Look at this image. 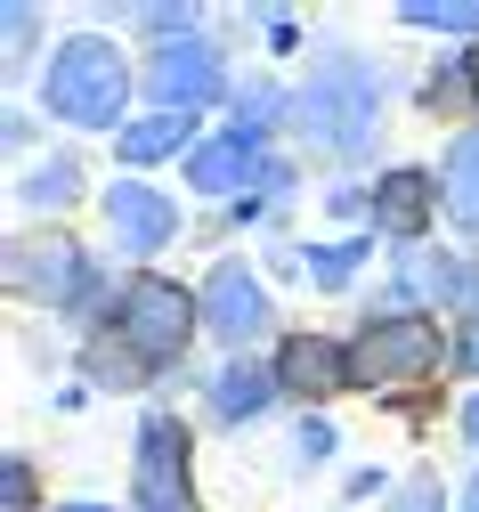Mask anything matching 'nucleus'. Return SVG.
<instances>
[{
  "instance_id": "obj_1",
  "label": "nucleus",
  "mask_w": 479,
  "mask_h": 512,
  "mask_svg": "<svg viewBox=\"0 0 479 512\" xmlns=\"http://www.w3.org/2000/svg\"><path fill=\"white\" fill-rule=\"evenodd\" d=\"M130 98V66H122V49L98 41V33H74L57 57H49V82H41V106L57 122H82V131H106V122L122 114Z\"/></svg>"
},
{
  "instance_id": "obj_2",
  "label": "nucleus",
  "mask_w": 479,
  "mask_h": 512,
  "mask_svg": "<svg viewBox=\"0 0 479 512\" xmlns=\"http://www.w3.org/2000/svg\"><path fill=\"white\" fill-rule=\"evenodd\" d=\"M293 114H301V131H309V139H325V147L350 155V147L374 139V74L358 66V57H325L317 82L301 90Z\"/></svg>"
},
{
  "instance_id": "obj_3",
  "label": "nucleus",
  "mask_w": 479,
  "mask_h": 512,
  "mask_svg": "<svg viewBox=\"0 0 479 512\" xmlns=\"http://www.w3.org/2000/svg\"><path fill=\"white\" fill-rule=\"evenodd\" d=\"M439 366V326L415 309H390L350 342V382H415Z\"/></svg>"
},
{
  "instance_id": "obj_4",
  "label": "nucleus",
  "mask_w": 479,
  "mask_h": 512,
  "mask_svg": "<svg viewBox=\"0 0 479 512\" xmlns=\"http://www.w3.org/2000/svg\"><path fill=\"white\" fill-rule=\"evenodd\" d=\"M195 317H203L195 293H179L171 277H139L130 301H122V342L139 358H179V342L195 334Z\"/></svg>"
},
{
  "instance_id": "obj_5",
  "label": "nucleus",
  "mask_w": 479,
  "mask_h": 512,
  "mask_svg": "<svg viewBox=\"0 0 479 512\" xmlns=\"http://www.w3.org/2000/svg\"><path fill=\"white\" fill-rule=\"evenodd\" d=\"M147 90L163 98V114H195V106H212V98L228 90V66H220V49H212V41L179 33V41H163V49H155Z\"/></svg>"
},
{
  "instance_id": "obj_6",
  "label": "nucleus",
  "mask_w": 479,
  "mask_h": 512,
  "mask_svg": "<svg viewBox=\"0 0 479 512\" xmlns=\"http://www.w3.org/2000/svg\"><path fill=\"white\" fill-rule=\"evenodd\" d=\"M195 488H187V431L171 415H147L139 423V512H187Z\"/></svg>"
},
{
  "instance_id": "obj_7",
  "label": "nucleus",
  "mask_w": 479,
  "mask_h": 512,
  "mask_svg": "<svg viewBox=\"0 0 479 512\" xmlns=\"http://www.w3.org/2000/svg\"><path fill=\"white\" fill-rule=\"evenodd\" d=\"M106 228H114L122 252H163L179 236V212H171V196H155L147 179H114L106 187Z\"/></svg>"
},
{
  "instance_id": "obj_8",
  "label": "nucleus",
  "mask_w": 479,
  "mask_h": 512,
  "mask_svg": "<svg viewBox=\"0 0 479 512\" xmlns=\"http://www.w3.org/2000/svg\"><path fill=\"white\" fill-rule=\"evenodd\" d=\"M203 326H212L220 342H252V334L268 326L260 277H252V269H236V261H220V269H212V285H203Z\"/></svg>"
},
{
  "instance_id": "obj_9",
  "label": "nucleus",
  "mask_w": 479,
  "mask_h": 512,
  "mask_svg": "<svg viewBox=\"0 0 479 512\" xmlns=\"http://www.w3.org/2000/svg\"><path fill=\"white\" fill-rule=\"evenodd\" d=\"M187 179L203 187V196H236V187H277L285 171L268 163L252 139H220V147H195L187 155Z\"/></svg>"
},
{
  "instance_id": "obj_10",
  "label": "nucleus",
  "mask_w": 479,
  "mask_h": 512,
  "mask_svg": "<svg viewBox=\"0 0 479 512\" xmlns=\"http://www.w3.org/2000/svg\"><path fill=\"white\" fill-rule=\"evenodd\" d=\"M374 228L398 236V244H415L431 228V171H390L374 187Z\"/></svg>"
},
{
  "instance_id": "obj_11",
  "label": "nucleus",
  "mask_w": 479,
  "mask_h": 512,
  "mask_svg": "<svg viewBox=\"0 0 479 512\" xmlns=\"http://www.w3.org/2000/svg\"><path fill=\"white\" fill-rule=\"evenodd\" d=\"M277 382H293V391H333V382H350V350H333L317 334H293L285 358H277Z\"/></svg>"
},
{
  "instance_id": "obj_12",
  "label": "nucleus",
  "mask_w": 479,
  "mask_h": 512,
  "mask_svg": "<svg viewBox=\"0 0 479 512\" xmlns=\"http://www.w3.org/2000/svg\"><path fill=\"white\" fill-rule=\"evenodd\" d=\"M439 204H447V220H455V228H471V236H479V131H463V139L447 147Z\"/></svg>"
},
{
  "instance_id": "obj_13",
  "label": "nucleus",
  "mask_w": 479,
  "mask_h": 512,
  "mask_svg": "<svg viewBox=\"0 0 479 512\" xmlns=\"http://www.w3.org/2000/svg\"><path fill=\"white\" fill-rule=\"evenodd\" d=\"M195 139V114H147V122H122V163H163Z\"/></svg>"
},
{
  "instance_id": "obj_14",
  "label": "nucleus",
  "mask_w": 479,
  "mask_h": 512,
  "mask_svg": "<svg viewBox=\"0 0 479 512\" xmlns=\"http://www.w3.org/2000/svg\"><path fill=\"white\" fill-rule=\"evenodd\" d=\"M268 391H277V374H268V366H244V358L212 374V407H220L228 423H244V415H260V407H268Z\"/></svg>"
},
{
  "instance_id": "obj_15",
  "label": "nucleus",
  "mask_w": 479,
  "mask_h": 512,
  "mask_svg": "<svg viewBox=\"0 0 479 512\" xmlns=\"http://www.w3.org/2000/svg\"><path fill=\"white\" fill-rule=\"evenodd\" d=\"M82 285V261H74V244H41V269H33V293H41V309H57L65 293Z\"/></svg>"
},
{
  "instance_id": "obj_16",
  "label": "nucleus",
  "mask_w": 479,
  "mask_h": 512,
  "mask_svg": "<svg viewBox=\"0 0 479 512\" xmlns=\"http://www.w3.org/2000/svg\"><path fill=\"white\" fill-rule=\"evenodd\" d=\"M398 17L406 25H431V33H479V0H406Z\"/></svg>"
},
{
  "instance_id": "obj_17",
  "label": "nucleus",
  "mask_w": 479,
  "mask_h": 512,
  "mask_svg": "<svg viewBox=\"0 0 479 512\" xmlns=\"http://www.w3.org/2000/svg\"><path fill=\"white\" fill-rule=\"evenodd\" d=\"M74 179H82L74 163H41V171L25 179V204H74Z\"/></svg>"
},
{
  "instance_id": "obj_18",
  "label": "nucleus",
  "mask_w": 479,
  "mask_h": 512,
  "mask_svg": "<svg viewBox=\"0 0 479 512\" xmlns=\"http://www.w3.org/2000/svg\"><path fill=\"white\" fill-rule=\"evenodd\" d=\"M358 261H366V244H325L309 269H317V285H350V277H358Z\"/></svg>"
},
{
  "instance_id": "obj_19",
  "label": "nucleus",
  "mask_w": 479,
  "mask_h": 512,
  "mask_svg": "<svg viewBox=\"0 0 479 512\" xmlns=\"http://www.w3.org/2000/svg\"><path fill=\"white\" fill-rule=\"evenodd\" d=\"M398 277H406V293H439V285H447V269H439V261H423V252H406Z\"/></svg>"
},
{
  "instance_id": "obj_20",
  "label": "nucleus",
  "mask_w": 479,
  "mask_h": 512,
  "mask_svg": "<svg viewBox=\"0 0 479 512\" xmlns=\"http://www.w3.org/2000/svg\"><path fill=\"white\" fill-rule=\"evenodd\" d=\"M293 439H301V447H293V456H301V464H325V456H333V431H325V423H301Z\"/></svg>"
},
{
  "instance_id": "obj_21",
  "label": "nucleus",
  "mask_w": 479,
  "mask_h": 512,
  "mask_svg": "<svg viewBox=\"0 0 479 512\" xmlns=\"http://www.w3.org/2000/svg\"><path fill=\"white\" fill-rule=\"evenodd\" d=\"M0 488H9V512H25V504H33V464H9Z\"/></svg>"
},
{
  "instance_id": "obj_22",
  "label": "nucleus",
  "mask_w": 479,
  "mask_h": 512,
  "mask_svg": "<svg viewBox=\"0 0 479 512\" xmlns=\"http://www.w3.org/2000/svg\"><path fill=\"white\" fill-rule=\"evenodd\" d=\"M25 41H33V9L17 0V9H9V57H25Z\"/></svg>"
},
{
  "instance_id": "obj_23",
  "label": "nucleus",
  "mask_w": 479,
  "mask_h": 512,
  "mask_svg": "<svg viewBox=\"0 0 479 512\" xmlns=\"http://www.w3.org/2000/svg\"><path fill=\"white\" fill-rule=\"evenodd\" d=\"M398 512H439V480H415V488H406V504Z\"/></svg>"
},
{
  "instance_id": "obj_24",
  "label": "nucleus",
  "mask_w": 479,
  "mask_h": 512,
  "mask_svg": "<svg viewBox=\"0 0 479 512\" xmlns=\"http://www.w3.org/2000/svg\"><path fill=\"white\" fill-rule=\"evenodd\" d=\"M463 439H479V391L463 399Z\"/></svg>"
},
{
  "instance_id": "obj_25",
  "label": "nucleus",
  "mask_w": 479,
  "mask_h": 512,
  "mask_svg": "<svg viewBox=\"0 0 479 512\" xmlns=\"http://www.w3.org/2000/svg\"><path fill=\"white\" fill-rule=\"evenodd\" d=\"M57 512H114V504H57Z\"/></svg>"
},
{
  "instance_id": "obj_26",
  "label": "nucleus",
  "mask_w": 479,
  "mask_h": 512,
  "mask_svg": "<svg viewBox=\"0 0 479 512\" xmlns=\"http://www.w3.org/2000/svg\"><path fill=\"white\" fill-rule=\"evenodd\" d=\"M463 504H471V512H479V480H471V496H463Z\"/></svg>"
},
{
  "instance_id": "obj_27",
  "label": "nucleus",
  "mask_w": 479,
  "mask_h": 512,
  "mask_svg": "<svg viewBox=\"0 0 479 512\" xmlns=\"http://www.w3.org/2000/svg\"><path fill=\"white\" fill-rule=\"evenodd\" d=\"M471 82H479V49H471Z\"/></svg>"
},
{
  "instance_id": "obj_28",
  "label": "nucleus",
  "mask_w": 479,
  "mask_h": 512,
  "mask_svg": "<svg viewBox=\"0 0 479 512\" xmlns=\"http://www.w3.org/2000/svg\"><path fill=\"white\" fill-rule=\"evenodd\" d=\"M471 358H479V334H471Z\"/></svg>"
}]
</instances>
